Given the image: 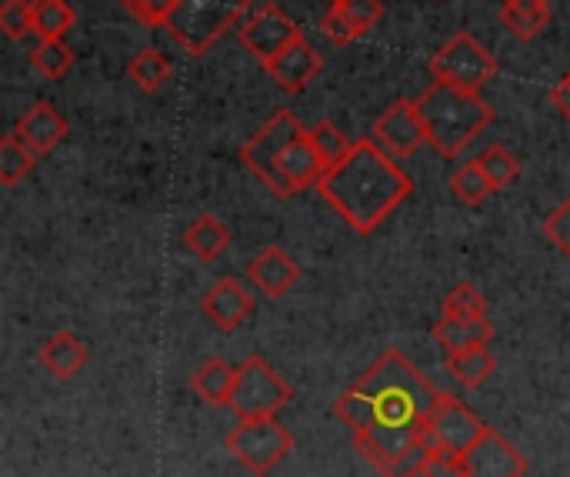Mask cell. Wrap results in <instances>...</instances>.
I'll list each match as a JSON object with an SVG mask.
<instances>
[{
    "label": "cell",
    "mask_w": 570,
    "mask_h": 477,
    "mask_svg": "<svg viewBox=\"0 0 570 477\" xmlns=\"http://www.w3.org/2000/svg\"><path fill=\"white\" fill-rule=\"evenodd\" d=\"M434 338H438V344H441L448 354H458V351H468V348H478V344H491L494 324H491L488 318H478V321L441 318V321L434 324Z\"/></svg>",
    "instance_id": "obj_22"
},
{
    "label": "cell",
    "mask_w": 570,
    "mask_h": 477,
    "mask_svg": "<svg viewBox=\"0 0 570 477\" xmlns=\"http://www.w3.org/2000/svg\"><path fill=\"white\" fill-rule=\"evenodd\" d=\"M551 100H554V107L570 120V70L561 77V84L551 90Z\"/></svg>",
    "instance_id": "obj_38"
},
{
    "label": "cell",
    "mask_w": 570,
    "mask_h": 477,
    "mask_svg": "<svg viewBox=\"0 0 570 477\" xmlns=\"http://www.w3.org/2000/svg\"><path fill=\"white\" fill-rule=\"evenodd\" d=\"M247 278H250V284H254L261 294H267V298H284V294L297 284L301 267H297V261H294L284 247L271 244V247H264V251L247 264Z\"/></svg>",
    "instance_id": "obj_16"
},
{
    "label": "cell",
    "mask_w": 570,
    "mask_h": 477,
    "mask_svg": "<svg viewBox=\"0 0 570 477\" xmlns=\"http://www.w3.org/2000/svg\"><path fill=\"white\" fill-rule=\"evenodd\" d=\"M421 471L428 477H464V465L458 455H448V451H438V455H428L421 461Z\"/></svg>",
    "instance_id": "obj_37"
},
{
    "label": "cell",
    "mask_w": 570,
    "mask_h": 477,
    "mask_svg": "<svg viewBox=\"0 0 570 477\" xmlns=\"http://www.w3.org/2000/svg\"><path fill=\"white\" fill-rule=\"evenodd\" d=\"M0 30L10 40H23L27 33H33L30 0H3V7H0Z\"/></svg>",
    "instance_id": "obj_32"
},
{
    "label": "cell",
    "mask_w": 570,
    "mask_h": 477,
    "mask_svg": "<svg viewBox=\"0 0 570 477\" xmlns=\"http://www.w3.org/2000/svg\"><path fill=\"white\" fill-rule=\"evenodd\" d=\"M317 191L357 234H374L414 194V181L374 137H361L351 154L321 177Z\"/></svg>",
    "instance_id": "obj_2"
},
{
    "label": "cell",
    "mask_w": 570,
    "mask_h": 477,
    "mask_svg": "<svg viewBox=\"0 0 570 477\" xmlns=\"http://www.w3.org/2000/svg\"><path fill=\"white\" fill-rule=\"evenodd\" d=\"M321 27H324V33H327L334 43H351V40H357V37H361V30L344 17V10H341V7H331V10L324 13Z\"/></svg>",
    "instance_id": "obj_36"
},
{
    "label": "cell",
    "mask_w": 570,
    "mask_h": 477,
    "mask_svg": "<svg viewBox=\"0 0 570 477\" xmlns=\"http://www.w3.org/2000/svg\"><path fill=\"white\" fill-rule=\"evenodd\" d=\"M501 20L514 37L534 40L551 23V0H501Z\"/></svg>",
    "instance_id": "obj_19"
},
{
    "label": "cell",
    "mask_w": 570,
    "mask_h": 477,
    "mask_svg": "<svg viewBox=\"0 0 570 477\" xmlns=\"http://www.w3.org/2000/svg\"><path fill=\"white\" fill-rule=\"evenodd\" d=\"M120 7L127 13H134V20H140L147 27H167L177 0H120Z\"/></svg>",
    "instance_id": "obj_33"
},
{
    "label": "cell",
    "mask_w": 570,
    "mask_h": 477,
    "mask_svg": "<svg viewBox=\"0 0 570 477\" xmlns=\"http://www.w3.org/2000/svg\"><path fill=\"white\" fill-rule=\"evenodd\" d=\"M337 3H344V0H331V7H337Z\"/></svg>",
    "instance_id": "obj_39"
},
{
    "label": "cell",
    "mask_w": 570,
    "mask_h": 477,
    "mask_svg": "<svg viewBox=\"0 0 570 477\" xmlns=\"http://www.w3.org/2000/svg\"><path fill=\"white\" fill-rule=\"evenodd\" d=\"M444 391H438L397 348L367 368L337 401L334 415L351 435L374 428H424Z\"/></svg>",
    "instance_id": "obj_1"
},
{
    "label": "cell",
    "mask_w": 570,
    "mask_h": 477,
    "mask_svg": "<svg viewBox=\"0 0 570 477\" xmlns=\"http://www.w3.org/2000/svg\"><path fill=\"white\" fill-rule=\"evenodd\" d=\"M451 191L464 201V204H471V207H481L491 194H498V187L491 184V177L484 174V167L478 164V160H468V164H461L454 174H451Z\"/></svg>",
    "instance_id": "obj_26"
},
{
    "label": "cell",
    "mask_w": 570,
    "mask_h": 477,
    "mask_svg": "<svg viewBox=\"0 0 570 477\" xmlns=\"http://www.w3.org/2000/svg\"><path fill=\"white\" fill-rule=\"evenodd\" d=\"M37 157H40V154H37L30 144H23L17 134H7V137L0 140V181H3V187L20 184V181L33 171Z\"/></svg>",
    "instance_id": "obj_25"
},
{
    "label": "cell",
    "mask_w": 570,
    "mask_h": 477,
    "mask_svg": "<svg viewBox=\"0 0 570 477\" xmlns=\"http://www.w3.org/2000/svg\"><path fill=\"white\" fill-rule=\"evenodd\" d=\"M30 64L47 77V80H57L70 70L73 64V50L63 43V40H37V47L30 50Z\"/></svg>",
    "instance_id": "obj_31"
},
{
    "label": "cell",
    "mask_w": 570,
    "mask_h": 477,
    "mask_svg": "<svg viewBox=\"0 0 570 477\" xmlns=\"http://www.w3.org/2000/svg\"><path fill=\"white\" fill-rule=\"evenodd\" d=\"M311 140H314V150L321 154V160H324V167L331 171V167H337L347 154H351V140H347V134L337 127V124H331V120H321V124H314L311 127Z\"/></svg>",
    "instance_id": "obj_29"
},
{
    "label": "cell",
    "mask_w": 570,
    "mask_h": 477,
    "mask_svg": "<svg viewBox=\"0 0 570 477\" xmlns=\"http://www.w3.org/2000/svg\"><path fill=\"white\" fill-rule=\"evenodd\" d=\"M250 10H254L250 0H177L167 30L187 53L200 57Z\"/></svg>",
    "instance_id": "obj_5"
},
{
    "label": "cell",
    "mask_w": 570,
    "mask_h": 477,
    "mask_svg": "<svg viewBox=\"0 0 570 477\" xmlns=\"http://www.w3.org/2000/svg\"><path fill=\"white\" fill-rule=\"evenodd\" d=\"M371 134L394 157H411L428 140V130H424V120H421L414 100H394L391 107H384V114L374 120Z\"/></svg>",
    "instance_id": "obj_13"
},
{
    "label": "cell",
    "mask_w": 570,
    "mask_h": 477,
    "mask_svg": "<svg viewBox=\"0 0 570 477\" xmlns=\"http://www.w3.org/2000/svg\"><path fill=\"white\" fill-rule=\"evenodd\" d=\"M33 13V33L40 40H63V33L73 27V7L67 0H30Z\"/></svg>",
    "instance_id": "obj_24"
},
{
    "label": "cell",
    "mask_w": 570,
    "mask_h": 477,
    "mask_svg": "<svg viewBox=\"0 0 570 477\" xmlns=\"http://www.w3.org/2000/svg\"><path fill=\"white\" fill-rule=\"evenodd\" d=\"M291 384L277 374L274 364H267V358L250 354L234 378V391L227 408L237 415V421H250V418H277V411H284V405L291 401Z\"/></svg>",
    "instance_id": "obj_6"
},
{
    "label": "cell",
    "mask_w": 570,
    "mask_h": 477,
    "mask_svg": "<svg viewBox=\"0 0 570 477\" xmlns=\"http://www.w3.org/2000/svg\"><path fill=\"white\" fill-rule=\"evenodd\" d=\"M200 311L217 331L230 334L254 314V294L237 278H220L214 288H207V294L200 301Z\"/></svg>",
    "instance_id": "obj_14"
},
{
    "label": "cell",
    "mask_w": 570,
    "mask_h": 477,
    "mask_svg": "<svg viewBox=\"0 0 570 477\" xmlns=\"http://www.w3.org/2000/svg\"><path fill=\"white\" fill-rule=\"evenodd\" d=\"M414 104L424 120L428 144H434L441 157H458L494 120V107L481 90H464L444 80H434Z\"/></svg>",
    "instance_id": "obj_4"
},
{
    "label": "cell",
    "mask_w": 570,
    "mask_h": 477,
    "mask_svg": "<svg viewBox=\"0 0 570 477\" xmlns=\"http://www.w3.org/2000/svg\"><path fill=\"white\" fill-rule=\"evenodd\" d=\"M184 244L194 257L200 261H217L227 247H230V231L214 217V214H197L187 231H184Z\"/></svg>",
    "instance_id": "obj_21"
},
{
    "label": "cell",
    "mask_w": 570,
    "mask_h": 477,
    "mask_svg": "<svg viewBox=\"0 0 570 477\" xmlns=\"http://www.w3.org/2000/svg\"><path fill=\"white\" fill-rule=\"evenodd\" d=\"M431 74L434 80L464 87V90H481L488 80L498 74V57L468 30H458L434 57H431Z\"/></svg>",
    "instance_id": "obj_8"
},
{
    "label": "cell",
    "mask_w": 570,
    "mask_h": 477,
    "mask_svg": "<svg viewBox=\"0 0 570 477\" xmlns=\"http://www.w3.org/2000/svg\"><path fill=\"white\" fill-rule=\"evenodd\" d=\"M237 37H240V43H244L261 64H271L284 47H291V43L301 40L304 33H301V27L294 23V17H291L284 7H277V3H261V7H254V10L244 17V23L237 27Z\"/></svg>",
    "instance_id": "obj_11"
},
{
    "label": "cell",
    "mask_w": 570,
    "mask_h": 477,
    "mask_svg": "<svg viewBox=\"0 0 570 477\" xmlns=\"http://www.w3.org/2000/svg\"><path fill=\"white\" fill-rule=\"evenodd\" d=\"M544 234H548V241L564 254L570 261V197L558 207V211H551L548 214V221H544Z\"/></svg>",
    "instance_id": "obj_35"
},
{
    "label": "cell",
    "mask_w": 570,
    "mask_h": 477,
    "mask_svg": "<svg viewBox=\"0 0 570 477\" xmlns=\"http://www.w3.org/2000/svg\"><path fill=\"white\" fill-rule=\"evenodd\" d=\"M357 451L387 477H404L421 468L428 458L421 428H374L364 435H354Z\"/></svg>",
    "instance_id": "obj_9"
},
{
    "label": "cell",
    "mask_w": 570,
    "mask_h": 477,
    "mask_svg": "<svg viewBox=\"0 0 570 477\" xmlns=\"http://www.w3.org/2000/svg\"><path fill=\"white\" fill-rule=\"evenodd\" d=\"M267 67V74L277 80V87L281 90H287V94H301V90H307L311 84H314V77L324 70V60H321V53L314 50V43L307 40V37H301V40H294L291 47H284L271 64H264Z\"/></svg>",
    "instance_id": "obj_15"
},
{
    "label": "cell",
    "mask_w": 570,
    "mask_h": 477,
    "mask_svg": "<svg viewBox=\"0 0 570 477\" xmlns=\"http://www.w3.org/2000/svg\"><path fill=\"white\" fill-rule=\"evenodd\" d=\"M448 368H451V374H454L458 384H464V388H481V384L498 371V361H494V354L488 351V344H478V348L448 354Z\"/></svg>",
    "instance_id": "obj_23"
},
{
    "label": "cell",
    "mask_w": 570,
    "mask_h": 477,
    "mask_svg": "<svg viewBox=\"0 0 570 477\" xmlns=\"http://www.w3.org/2000/svg\"><path fill=\"white\" fill-rule=\"evenodd\" d=\"M240 160L261 184H267L274 197H294L297 191L317 187L327 174L321 154L314 150L311 130H304L291 110H277L240 147Z\"/></svg>",
    "instance_id": "obj_3"
},
{
    "label": "cell",
    "mask_w": 570,
    "mask_h": 477,
    "mask_svg": "<svg viewBox=\"0 0 570 477\" xmlns=\"http://www.w3.org/2000/svg\"><path fill=\"white\" fill-rule=\"evenodd\" d=\"M464 477H524L528 475V458L491 425L484 435L461 455Z\"/></svg>",
    "instance_id": "obj_12"
},
{
    "label": "cell",
    "mask_w": 570,
    "mask_h": 477,
    "mask_svg": "<svg viewBox=\"0 0 570 477\" xmlns=\"http://www.w3.org/2000/svg\"><path fill=\"white\" fill-rule=\"evenodd\" d=\"M478 164L484 167V174L491 177V184H494L498 191H504L508 184H514V181L521 177V160H518V154L508 150L504 144H491V147L478 157Z\"/></svg>",
    "instance_id": "obj_30"
},
{
    "label": "cell",
    "mask_w": 570,
    "mask_h": 477,
    "mask_svg": "<svg viewBox=\"0 0 570 477\" xmlns=\"http://www.w3.org/2000/svg\"><path fill=\"white\" fill-rule=\"evenodd\" d=\"M227 451L234 455L237 465H244L250 475H271L294 448V438L277 418H250L237 421V428L227 435Z\"/></svg>",
    "instance_id": "obj_7"
},
{
    "label": "cell",
    "mask_w": 570,
    "mask_h": 477,
    "mask_svg": "<svg viewBox=\"0 0 570 477\" xmlns=\"http://www.w3.org/2000/svg\"><path fill=\"white\" fill-rule=\"evenodd\" d=\"M40 364L47 374H53L57 381H70L73 374L83 371L87 364V344L70 334V331H60L53 334L43 348H40Z\"/></svg>",
    "instance_id": "obj_18"
},
{
    "label": "cell",
    "mask_w": 570,
    "mask_h": 477,
    "mask_svg": "<svg viewBox=\"0 0 570 477\" xmlns=\"http://www.w3.org/2000/svg\"><path fill=\"white\" fill-rule=\"evenodd\" d=\"M127 77L140 87V90H157L167 84L170 77V60L154 50V47H144L140 53H134V60L127 64Z\"/></svg>",
    "instance_id": "obj_27"
},
{
    "label": "cell",
    "mask_w": 570,
    "mask_h": 477,
    "mask_svg": "<svg viewBox=\"0 0 570 477\" xmlns=\"http://www.w3.org/2000/svg\"><path fill=\"white\" fill-rule=\"evenodd\" d=\"M484 428L488 425L464 401H458L454 395H441L438 408L431 411V418L421 428V438H424L428 455L448 451V455L461 458L484 435Z\"/></svg>",
    "instance_id": "obj_10"
},
{
    "label": "cell",
    "mask_w": 570,
    "mask_h": 477,
    "mask_svg": "<svg viewBox=\"0 0 570 477\" xmlns=\"http://www.w3.org/2000/svg\"><path fill=\"white\" fill-rule=\"evenodd\" d=\"M23 144H30L37 154H50L63 137H67V120L63 114L47 104V100H37L20 120H17V130H13Z\"/></svg>",
    "instance_id": "obj_17"
},
{
    "label": "cell",
    "mask_w": 570,
    "mask_h": 477,
    "mask_svg": "<svg viewBox=\"0 0 570 477\" xmlns=\"http://www.w3.org/2000/svg\"><path fill=\"white\" fill-rule=\"evenodd\" d=\"M444 318H454V321H478V318H488V298L481 294L478 284L471 281H461L448 291L444 298Z\"/></svg>",
    "instance_id": "obj_28"
},
{
    "label": "cell",
    "mask_w": 570,
    "mask_h": 477,
    "mask_svg": "<svg viewBox=\"0 0 570 477\" xmlns=\"http://www.w3.org/2000/svg\"><path fill=\"white\" fill-rule=\"evenodd\" d=\"M341 10H344V17L361 30V37L384 17V3L381 0H344V3H337Z\"/></svg>",
    "instance_id": "obj_34"
},
{
    "label": "cell",
    "mask_w": 570,
    "mask_h": 477,
    "mask_svg": "<svg viewBox=\"0 0 570 477\" xmlns=\"http://www.w3.org/2000/svg\"><path fill=\"white\" fill-rule=\"evenodd\" d=\"M234 378H237V368H230L227 361L220 358H207L194 374H190V388L200 401L214 405V408H227L230 401V391H234Z\"/></svg>",
    "instance_id": "obj_20"
}]
</instances>
